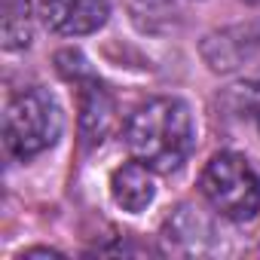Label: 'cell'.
Listing matches in <instances>:
<instances>
[{
	"instance_id": "1",
	"label": "cell",
	"mask_w": 260,
	"mask_h": 260,
	"mask_svg": "<svg viewBox=\"0 0 260 260\" xmlns=\"http://www.w3.org/2000/svg\"><path fill=\"white\" fill-rule=\"evenodd\" d=\"M125 144L153 172H175L196 144L193 113L181 98H150L125 122Z\"/></svg>"
},
{
	"instance_id": "2",
	"label": "cell",
	"mask_w": 260,
	"mask_h": 260,
	"mask_svg": "<svg viewBox=\"0 0 260 260\" xmlns=\"http://www.w3.org/2000/svg\"><path fill=\"white\" fill-rule=\"evenodd\" d=\"M61 107L46 89H25L19 92L4 113V144L13 159L28 162L49 150L61 135Z\"/></svg>"
},
{
	"instance_id": "3",
	"label": "cell",
	"mask_w": 260,
	"mask_h": 260,
	"mask_svg": "<svg viewBox=\"0 0 260 260\" xmlns=\"http://www.w3.org/2000/svg\"><path fill=\"white\" fill-rule=\"evenodd\" d=\"M202 196L226 220H251L260 211V178L239 153H217L202 172Z\"/></svg>"
},
{
	"instance_id": "4",
	"label": "cell",
	"mask_w": 260,
	"mask_h": 260,
	"mask_svg": "<svg viewBox=\"0 0 260 260\" xmlns=\"http://www.w3.org/2000/svg\"><path fill=\"white\" fill-rule=\"evenodd\" d=\"M202 58L214 74H236L260 64V28L257 25H233L214 31L202 40Z\"/></svg>"
},
{
	"instance_id": "5",
	"label": "cell",
	"mask_w": 260,
	"mask_h": 260,
	"mask_svg": "<svg viewBox=\"0 0 260 260\" xmlns=\"http://www.w3.org/2000/svg\"><path fill=\"white\" fill-rule=\"evenodd\" d=\"M43 25L61 37H86L104 28L110 16L107 0H40Z\"/></svg>"
},
{
	"instance_id": "6",
	"label": "cell",
	"mask_w": 260,
	"mask_h": 260,
	"mask_svg": "<svg viewBox=\"0 0 260 260\" xmlns=\"http://www.w3.org/2000/svg\"><path fill=\"white\" fill-rule=\"evenodd\" d=\"M77 86H80V141L86 150H92L107 138L116 119V104L92 74L77 80Z\"/></svg>"
},
{
	"instance_id": "7",
	"label": "cell",
	"mask_w": 260,
	"mask_h": 260,
	"mask_svg": "<svg viewBox=\"0 0 260 260\" xmlns=\"http://www.w3.org/2000/svg\"><path fill=\"white\" fill-rule=\"evenodd\" d=\"M110 196L113 202L128 211V214H138L144 211L153 196H156V181H153V169L141 159H132V162H125L113 172L110 178Z\"/></svg>"
},
{
	"instance_id": "8",
	"label": "cell",
	"mask_w": 260,
	"mask_h": 260,
	"mask_svg": "<svg viewBox=\"0 0 260 260\" xmlns=\"http://www.w3.org/2000/svg\"><path fill=\"white\" fill-rule=\"evenodd\" d=\"M31 43V10L28 0H4V46L10 52Z\"/></svg>"
},
{
	"instance_id": "9",
	"label": "cell",
	"mask_w": 260,
	"mask_h": 260,
	"mask_svg": "<svg viewBox=\"0 0 260 260\" xmlns=\"http://www.w3.org/2000/svg\"><path fill=\"white\" fill-rule=\"evenodd\" d=\"M125 4L141 19V16H162V13H169L172 0H125Z\"/></svg>"
},
{
	"instance_id": "10",
	"label": "cell",
	"mask_w": 260,
	"mask_h": 260,
	"mask_svg": "<svg viewBox=\"0 0 260 260\" xmlns=\"http://www.w3.org/2000/svg\"><path fill=\"white\" fill-rule=\"evenodd\" d=\"M245 101H248V107H251V113H254V122H257V128H260V83L248 86V92H245Z\"/></svg>"
},
{
	"instance_id": "11",
	"label": "cell",
	"mask_w": 260,
	"mask_h": 260,
	"mask_svg": "<svg viewBox=\"0 0 260 260\" xmlns=\"http://www.w3.org/2000/svg\"><path fill=\"white\" fill-rule=\"evenodd\" d=\"M245 4H260V0H245Z\"/></svg>"
}]
</instances>
